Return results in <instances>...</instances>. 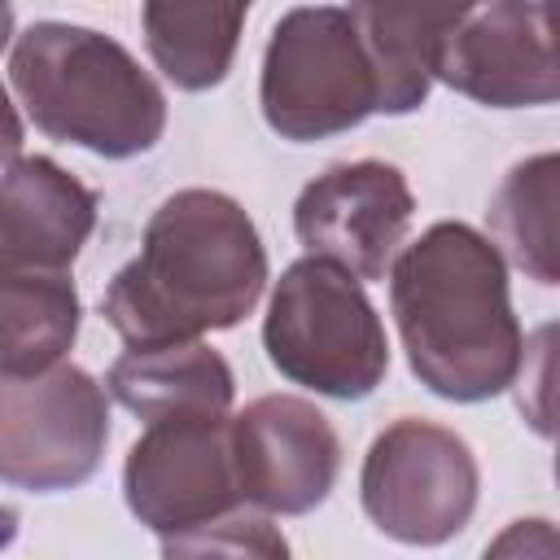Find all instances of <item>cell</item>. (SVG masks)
I'll return each instance as SVG.
<instances>
[{"instance_id": "5bb4252c", "label": "cell", "mask_w": 560, "mask_h": 560, "mask_svg": "<svg viewBox=\"0 0 560 560\" xmlns=\"http://www.w3.org/2000/svg\"><path fill=\"white\" fill-rule=\"evenodd\" d=\"M105 389L140 420L175 416V411H232L236 376L228 359L197 341H166V346H127L109 372Z\"/></svg>"}, {"instance_id": "4fadbf2b", "label": "cell", "mask_w": 560, "mask_h": 560, "mask_svg": "<svg viewBox=\"0 0 560 560\" xmlns=\"http://www.w3.org/2000/svg\"><path fill=\"white\" fill-rule=\"evenodd\" d=\"M96 228V192L44 153H18L0 175V249L70 271Z\"/></svg>"}, {"instance_id": "9c48e42d", "label": "cell", "mask_w": 560, "mask_h": 560, "mask_svg": "<svg viewBox=\"0 0 560 560\" xmlns=\"http://www.w3.org/2000/svg\"><path fill=\"white\" fill-rule=\"evenodd\" d=\"M228 438L241 508L306 516L337 486L341 438L332 420L298 394H262L236 416L228 411Z\"/></svg>"}, {"instance_id": "277c9868", "label": "cell", "mask_w": 560, "mask_h": 560, "mask_svg": "<svg viewBox=\"0 0 560 560\" xmlns=\"http://www.w3.org/2000/svg\"><path fill=\"white\" fill-rule=\"evenodd\" d=\"M262 350L284 381L341 402L368 398L389 372L385 324L363 280L319 254L280 271L262 315Z\"/></svg>"}, {"instance_id": "6da1fadb", "label": "cell", "mask_w": 560, "mask_h": 560, "mask_svg": "<svg viewBox=\"0 0 560 560\" xmlns=\"http://www.w3.org/2000/svg\"><path fill=\"white\" fill-rule=\"evenodd\" d=\"M389 311L416 381L446 402L499 398L525 363L508 262L472 223L442 219L389 262Z\"/></svg>"}, {"instance_id": "30bf717a", "label": "cell", "mask_w": 560, "mask_h": 560, "mask_svg": "<svg viewBox=\"0 0 560 560\" xmlns=\"http://www.w3.org/2000/svg\"><path fill=\"white\" fill-rule=\"evenodd\" d=\"M433 83L490 105H551L556 83V0H477L433 61Z\"/></svg>"}, {"instance_id": "ac0fdd59", "label": "cell", "mask_w": 560, "mask_h": 560, "mask_svg": "<svg viewBox=\"0 0 560 560\" xmlns=\"http://www.w3.org/2000/svg\"><path fill=\"white\" fill-rule=\"evenodd\" d=\"M166 556H206V551H254V556H284L289 542L280 538V529L267 521V512H254V508H236L192 534H179V538H166L162 542Z\"/></svg>"}, {"instance_id": "52a82bcc", "label": "cell", "mask_w": 560, "mask_h": 560, "mask_svg": "<svg viewBox=\"0 0 560 560\" xmlns=\"http://www.w3.org/2000/svg\"><path fill=\"white\" fill-rule=\"evenodd\" d=\"M109 446V389L79 363L0 372V486L52 494L83 486Z\"/></svg>"}, {"instance_id": "2e32d148", "label": "cell", "mask_w": 560, "mask_h": 560, "mask_svg": "<svg viewBox=\"0 0 560 560\" xmlns=\"http://www.w3.org/2000/svg\"><path fill=\"white\" fill-rule=\"evenodd\" d=\"M254 0H140L144 48L179 92H210L228 79Z\"/></svg>"}, {"instance_id": "ba28073f", "label": "cell", "mask_w": 560, "mask_h": 560, "mask_svg": "<svg viewBox=\"0 0 560 560\" xmlns=\"http://www.w3.org/2000/svg\"><path fill=\"white\" fill-rule=\"evenodd\" d=\"M122 499L162 542L241 508L228 411H175L144 420L122 459Z\"/></svg>"}, {"instance_id": "7a4b0ae2", "label": "cell", "mask_w": 560, "mask_h": 560, "mask_svg": "<svg viewBox=\"0 0 560 560\" xmlns=\"http://www.w3.org/2000/svg\"><path fill=\"white\" fill-rule=\"evenodd\" d=\"M267 245L245 206L219 188H179L144 223L140 254L101 293L127 346L197 341L236 328L267 289Z\"/></svg>"}, {"instance_id": "3957f363", "label": "cell", "mask_w": 560, "mask_h": 560, "mask_svg": "<svg viewBox=\"0 0 560 560\" xmlns=\"http://www.w3.org/2000/svg\"><path fill=\"white\" fill-rule=\"evenodd\" d=\"M9 83L48 140L109 162L149 153L166 131V92L158 79L92 26H26L9 52Z\"/></svg>"}, {"instance_id": "8992f818", "label": "cell", "mask_w": 560, "mask_h": 560, "mask_svg": "<svg viewBox=\"0 0 560 560\" xmlns=\"http://www.w3.org/2000/svg\"><path fill=\"white\" fill-rule=\"evenodd\" d=\"M481 494L472 446L433 420L402 416L385 424L359 472V503L368 521L402 547H438L455 538Z\"/></svg>"}, {"instance_id": "5b68a950", "label": "cell", "mask_w": 560, "mask_h": 560, "mask_svg": "<svg viewBox=\"0 0 560 560\" xmlns=\"http://www.w3.org/2000/svg\"><path fill=\"white\" fill-rule=\"evenodd\" d=\"M258 105L262 122L293 144L354 131L376 114V79L346 9L298 4L271 26Z\"/></svg>"}, {"instance_id": "7c38bea8", "label": "cell", "mask_w": 560, "mask_h": 560, "mask_svg": "<svg viewBox=\"0 0 560 560\" xmlns=\"http://www.w3.org/2000/svg\"><path fill=\"white\" fill-rule=\"evenodd\" d=\"M477 0H350V22L376 79V114H416L433 88V61Z\"/></svg>"}, {"instance_id": "e0dca14e", "label": "cell", "mask_w": 560, "mask_h": 560, "mask_svg": "<svg viewBox=\"0 0 560 560\" xmlns=\"http://www.w3.org/2000/svg\"><path fill=\"white\" fill-rule=\"evenodd\" d=\"M556 184L560 158L534 153L516 162L490 197V241L499 245L503 262L521 267L529 280L551 289L560 280L556 267Z\"/></svg>"}, {"instance_id": "9a60e30c", "label": "cell", "mask_w": 560, "mask_h": 560, "mask_svg": "<svg viewBox=\"0 0 560 560\" xmlns=\"http://www.w3.org/2000/svg\"><path fill=\"white\" fill-rule=\"evenodd\" d=\"M79 289L70 271L35 267L0 249V372H39L79 337Z\"/></svg>"}, {"instance_id": "ffe728a7", "label": "cell", "mask_w": 560, "mask_h": 560, "mask_svg": "<svg viewBox=\"0 0 560 560\" xmlns=\"http://www.w3.org/2000/svg\"><path fill=\"white\" fill-rule=\"evenodd\" d=\"M13 39V4L9 0H0V48Z\"/></svg>"}, {"instance_id": "8fae6325", "label": "cell", "mask_w": 560, "mask_h": 560, "mask_svg": "<svg viewBox=\"0 0 560 560\" xmlns=\"http://www.w3.org/2000/svg\"><path fill=\"white\" fill-rule=\"evenodd\" d=\"M416 197L394 162L359 158L315 175L293 201V232L306 254L346 267L354 280H385L407 228Z\"/></svg>"}, {"instance_id": "d6986e66", "label": "cell", "mask_w": 560, "mask_h": 560, "mask_svg": "<svg viewBox=\"0 0 560 560\" xmlns=\"http://www.w3.org/2000/svg\"><path fill=\"white\" fill-rule=\"evenodd\" d=\"M22 140H26V131H22L18 105L9 101V92H4V83H0V166H9V162L22 153Z\"/></svg>"}]
</instances>
